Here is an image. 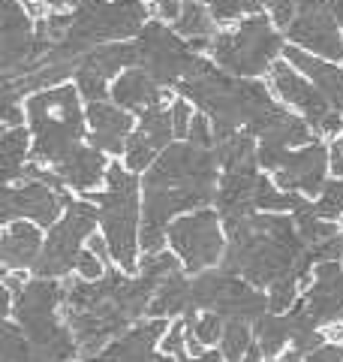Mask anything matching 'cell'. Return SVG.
I'll return each instance as SVG.
<instances>
[{"instance_id": "33", "label": "cell", "mask_w": 343, "mask_h": 362, "mask_svg": "<svg viewBox=\"0 0 343 362\" xmlns=\"http://www.w3.org/2000/svg\"><path fill=\"white\" fill-rule=\"evenodd\" d=\"M253 341H256V335L247 320H226L223 338H220V354L226 356V362H244V354Z\"/></svg>"}, {"instance_id": "26", "label": "cell", "mask_w": 343, "mask_h": 362, "mask_svg": "<svg viewBox=\"0 0 343 362\" xmlns=\"http://www.w3.org/2000/svg\"><path fill=\"white\" fill-rule=\"evenodd\" d=\"M283 58L289 61L295 70H301L307 78H311V82L328 97L331 106L337 112H343V64L325 61V58H319V54L304 52L299 45H289V42H286Z\"/></svg>"}, {"instance_id": "27", "label": "cell", "mask_w": 343, "mask_h": 362, "mask_svg": "<svg viewBox=\"0 0 343 362\" xmlns=\"http://www.w3.org/2000/svg\"><path fill=\"white\" fill-rule=\"evenodd\" d=\"M42 235L33 223L28 221H13L6 223L4 239H0V263L6 272H18V269H33L42 254Z\"/></svg>"}, {"instance_id": "41", "label": "cell", "mask_w": 343, "mask_h": 362, "mask_svg": "<svg viewBox=\"0 0 343 362\" xmlns=\"http://www.w3.org/2000/svg\"><path fill=\"white\" fill-rule=\"evenodd\" d=\"M187 139L193 145H202V148H214V124H211V118L205 115V112L196 109V118H193V124H190Z\"/></svg>"}, {"instance_id": "10", "label": "cell", "mask_w": 343, "mask_h": 362, "mask_svg": "<svg viewBox=\"0 0 343 362\" xmlns=\"http://www.w3.org/2000/svg\"><path fill=\"white\" fill-rule=\"evenodd\" d=\"M265 78L274 90V97L289 109H295L299 115H304L319 139H337L343 133V112H337L331 106L323 90H319L301 70H295L286 58H280L274 64Z\"/></svg>"}, {"instance_id": "13", "label": "cell", "mask_w": 343, "mask_h": 362, "mask_svg": "<svg viewBox=\"0 0 343 362\" xmlns=\"http://www.w3.org/2000/svg\"><path fill=\"white\" fill-rule=\"evenodd\" d=\"M73 202L66 187H52L45 181H21V185H4V209L0 221H33L40 226H54L64 218L61 211Z\"/></svg>"}, {"instance_id": "37", "label": "cell", "mask_w": 343, "mask_h": 362, "mask_svg": "<svg viewBox=\"0 0 343 362\" xmlns=\"http://www.w3.org/2000/svg\"><path fill=\"white\" fill-rule=\"evenodd\" d=\"M313 211L319 214V218H325V221L343 218V175L328 181L325 190L319 194V199L313 202Z\"/></svg>"}, {"instance_id": "51", "label": "cell", "mask_w": 343, "mask_h": 362, "mask_svg": "<svg viewBox=\"0 0 343 362\" xmlns=\"http://www.w3.org/2000/svg\"><path fill=\"white\" fill-rule=\"evenodd\" d=\"M268 356L265 354H262V347H259V341H253V344H250V350H247V354H244V362H265Z\"/></svg>"}, {"instance_id": "47", "label": "cell", "mask_w": 343, "mask_h": 362, "mask_svg": "<svg viewBox=\"0 0 343 362\" xmlns=\"http://www.w3.org/2000/svg\"><path fill=\"white\" fill-rule=\"evenodd\" d=\"M148 4H151V13L163 21H175L184 9V0H148Z\"/></svg>"}, {"instance_id": "21", "label": "cell", "mask_w": 343, "mask_h": 362, "mask_svg": "<svg viewBox=\"0 0 343 362\" xmlns=\"http://www.w3.org/2000/svg\"><path fill=\"white\" fill-rule=\"evenodd\" d=\"M136 115L118 106L114 100H97L88 103V142L97 145L109 157H121L127 151V139L136 130Z\"/></svg>"}, {"instance_id": "23", "label": "cell", "mask_w": 343, "mask_h": 362, "mask_svg": "<svg viewBox=\"0 0 343 362\" xmlns=\"http://www.w3.org/2000/svg\"><path fill=\"white\" fill-rule=\"evenodd\" d=\"M319 326H337L343 323V266L340 259H325L313 269V284L307 287L304 299Z\"/></svg>"}, {"instance_id": "36", "label": "cell", "mask_w": 343, "mask_h": 362, "mask_svg": "<svg viewBox=\"0 0 343 362\" xmlns=\"http://www.w3.org/2000/svg\"><path fill=\"white\" fill-rule=\"evenodd\" d=\"M187 317V326L193 329V335L199 338V341L208 347V344H217L223 338V326H226V320L220 314H214V311H205V314H196V311H190V314H184Z\"/></svg>"}, {"instance_id": "30", "label": "cell", "mask_w": 343, "mask_h": 362, "mask_svg": "<svg viewBox=\"0 0 343 362\" xmlns=\"http://www.w3.org/2000/svg\"><path fill=\"white\" fill-rule=\"evenodd\" d=\"M30 145H33V136L28 124L4 127V139H0V151H4V185L21 181V173H25V166L30 160Z\"/></svg>"}, {"instance_id": "24", "label": "cell", "mask_w": 343, "mask_h": 362, "mask_svg": "<svg viewBox=\"0 0 343 362\" xmlns=\"http://www.w3.org/2000/svg\"><path fill=\"white\" fill-rule=\"evenodd\" d=\"M112 100L133 112V115H142L151 106L172 103V88H163L151 73H145L142 66L133 64L112 82Z\"/></svg>"}, {"instance_id": "1", "label": "cell", "mask_w": 343, "mask_h": 362, "mask_svg": "<svg viewBox=\"0 0 343 362\" xmlns=\"http://www.w3.org/2000/svg\"><path fill=\"white\" fill-rule=\"evenodd\" d=\"M220 163L214 148H202L190 139H175L142 178V251H163L169 242V223L181 211H196L214 206L220 185Z\"/></svg>"}, {"instance_id": "3", "label": "cell", "mask_w": 343, "mask_h": 362, "mask_svg": "<svg viewBox=\"0 0 343 362\" xmlns=\"http://www.w3.org/2000/svg\"><path fill=\"white\" fill-rule=\"evenodd\" d=\"M175 94L193 100V106L205 112L214 127L247 130L253 136L283 106L265 78H241L220 70L217 64H211L199 76L187 78V82H181Z\"/></svg>"}, {"instance_id": "19", "label": "cell", "mask_w": 343, "mask_h": 362, "mask_svg": "<svg viewBox=\"0 0 343 362\" xmlns=\"http://www.w3.org/2000/svg\"><path fill=\"white\" fill-rule=\"evenodd\" d=\"M169 332L166 317H148L136 323L121 338H114L94 356H85V362H175L172 354H157V344Z\"/></svg>"}, {"instance_id": "29", "label": "cell", "mask_w": 343, "mask_h": 362, "mask_svg": "<svg viewBox=\"0 0 343 362\" xmlns=\"http://www.w3.org/2000/svg\"><path fill=\"white\" fill-rule=\"evenodd\" d=\"M193 308V281L187 278V269H178L160 284L154 293L151 305H148V317H184Z\"/></svg>"}, {"instance_id": "16", "label": "cell", "mask_w": 343, "mask_h": 362, "mask_svg": "<svg viewBox=\"0 0 343 362\" xmlns=\"http://www.w3.org/2000/svg\"><path fill=\"white\" fill-rule=\"evenodd\" d=\"M4 78L25 76L40 52L37 16L21 0H4Z\"/></svg>"}, {"instance_id": "6", "label": "cell", "mask_w": 343, "mask_h": 362, "mask_svg": "<svg viewBox=\"0 0 343 362\" xmlns=\"http://www.w3.org/2000/svg\"><path fill=\"white\" fill-rule=\"evenodd\" d=\"M283 52H286L283 30L262 9L256 16L217 30V37L211 40L208 58L232 76L265 78L271 73V66L283 58Z\"/></svg>"}, {"instance_id": "14", "label": "cell", "mask_w": 343, "mask_h": 362, "mask_svg": "<svg viewBox=\"0 0 343 362\" xmlns=\"http://www.w3.org/2000/svg\"><path fill=\"white\" fill-rule=\"evenodd\" d=\"M136 64L133 40L121 42H102L90 49L76 70V88L85 97V103H97V100H112V82L118 78L127 66Z\"/></svg>"}, {"instance_id": "8", "label": "cell", "mask_w": 343, "mask_h": 362, "mask_svg": "<svg viewBox=\"0 0 343 362\" xmlns=\"http://www.w3.org/2000/svg\"><path fill=\"white\" fill-rule=\"evenodd\" d=\"M193 308L214 311L223 320H247L256 323L262 314L271 311L268 293L253 287L247 278L229 269H205L193 278Z\"/></svg>"}, {"instance_id": "15", "label": "cell", "mask_w": 343, "mask_h": 362, "mask_svg": "<svg viewBox=\"0 0 343 362\" xmlns=\"http://www.w3.org/2000/svg\"><path fill=\"white\" fill-rule=\"evenodd\" d=\"M319 139V136L313 133V127L307 124L304 115H299V112H289V106H280L274 115L268 118V124L256 133V160L259 166L265 169V173H277V169L283 166L286 154H289L292 148H301V145Z\"/></svg>"}, {"instance_id": "43", "label": "cell", "mask_w": 343, "mask_h": 362, "mask_svg": "<svg viewBox=\"0 0 343 362\" xmlns=\"http://www.w3.org/2000/svg\"><path fill=\"white\" fill-rule=\"evenodd\" d=\"M76 272H78V278H88V281H97V278H102L106 275V269H102V259L90 251H82L78 254V259H76Z\"/></svg>"}, {"instance_id": "46", "label": "cell", "mask_w": 343, "mask_h": 362, "mask_svg": "<svg viewBox=\"0 0 343 362\" xmlns=\"http://www.w3.org/2000/svg\"><path fill=\"white\" fill-rule=\"evenodd\" d=\"M28 4V9L33 16H45V13H64V9H73L78 0H21Z\"/></svg>"}, {"instance_id": "17", "label": "cell", "mask_w": 343, "mask_h": 362, "mask_svg": "<svg viewBox=\"0 0 343 362\" xmlns=\"http://www.w3.org/2000/svg\"><path fill=\"white\" fill-rule=\"evenodd\" d=\"M328 173H331V148L325 145V139H313L286 154L283 166L274 173V181L283 190H295V194L313 199L325 190Z\"/></svg>"}, {"instance_id": "52", "label": "cell", "mask_w": 343, "mask_h": 362, "mask_svg": "<svg viewBox=\"0 0 343 362\" xmlns=\"http://www.w3.org/2000/svg\"><path fill=\"white\" fill-rule=\"evenodd\" d=\"M331 9H335V16H337L340 28H343V0H331Z\"/></svg>"}, {"instance_id": "40", "label": "cell", "mask_w": 343, "mask_h": 362, "mask_svg": "<svg viewBox=\"0 0 343 362\" xmlns=\"http://www.w3.org/2000/svg\"><path fill=\"white\" fill-rule=\"evenodd\" d=\"M307 254H311L313 266L316 263H325V259H340L343 257V230H337L335 235H328L325 242L307 245Z\"/></svg>"}, {"instance_id": "42", "label": "cell", "mask_w": 343, "mask_h": 362, "mask_svg": "<svg viewBox=\"0 0 343 362\" xmlns=\"http://www.w3.org/2000/svg\"><path fill=\"white\" fill-rule=\"evenodd\" d=\"M160 347H163V354L184 356V350H187V317H184V320H178L175 326H169V332L163 335Z\"/></svg>"}, {"instance_id": "5", "label": "cell", "mask_w": 343, "mask_h": 362, "mask_svg": "<svg viewBox=\"0 0 343 362\" xmlns=\"http://www.w3.org/2000/svg\"><path fill=\"white\" fill-rule=\"evenodd\" d=\"M139 190H142L139 173L127 169L124 160H112L106 173V187L100 194H88V199L100 211V226L112 247L114 266H121L124 272L139 269V247H142Z\"/></svg>"}, {"instance_id": "53", "label": "cell", "mask_w": 343, "mask_h": 362, "mask_svg": "<svg viewBox=\"0 0 343 362\" xmlns=\"http://www.w3.org/2000/svg\"><path fill=\"white\" fill-rule=\"evenodd\" d=\"M335 338H337V341H343V326H340V329H335Z\"/></svg>"}, {"instance_id": "7", "label": "cell", "mask_w": 343, "mask_h": 362, "mask_svg": "<svg viewBox=\"0 0 343 362\" xmlns=\"http://www.w3.org/2000/svg\"><path fill=\"white\" fill-rule=\"evenodd\" d=\"M133 49H136V66H142L145 73H151L160 85L172 90L214 64L208 54L193 49L190 40H184L172 28V21H163L157 16L148 18V25L136 33Z\"/></svg>"}, {"instance_id": "54", "label": "cell", "mask_w": 343, "mask_h": 362, "mask_svg": "<svg viewBox=\"0 0 343 362\" xmlns=\"http://www.w3.org/2000/svg\"><path fill=\"white\" fill-rule=\"evenodd\" d=\"M205 4H208V0H205Z\"/></svg>"}, {"instance_id": "39", "label": "cell", "mask_w": 343, "mask_h": 362, "mask_svg": "<svg viewBox=\"0 0 343 362\" xmlns=\"http://www.w3.org/2000/svg\"><path fill=\"white\" fill-rule=\"evenodd\" d=\"M193 118H196V106H193V100H187L184 94L172 97V124H175V136H178V139H187Z\"/></svg>"}, {"instance_id": "25", "label": "cell", "mask_w": 343, "mask_h": 362, "mask_svg": "<svg viewBox=\"0 0 343 362\" xmlns=\"http://www.w3.org/2000/svg\"><path fill=\"white\" fill-rule=\"evenodd\" d=\"M109 154L100 151L97 145L85 142L82 148H78L76 154H70L64 163L52 166L57 175H61L64 187L66 190H78V194H90L97 185H106V173H109Z\"/></svg>"}, {"instance_id": "55", "label": "cell", "mask_w": 343, "mask_h": 362, "mask_svg": "<svg viewBox=\"0 0 343 362\" xmlns=\"http://www.w3.org/2000/svg\"><path fill=\"white\" fill-rule=\"evenodd\" d=\"M280 362H283V359H280Z\"/></svg>"}, {"instance_id": "38", "label": "cell", "mask_w": 343, "mask_h": 362, "mask_svg": "<svg viewBox=\"0 0 343 362\" xmlns=\"http://www.w3.org/2000/svg\"><path fill=\"white\" fill-rule=\"evenodd\" d=\"M299 287H301V281H295V278H283V281H277V284H271L268 287V302H271V311H277V314H283V311H289V305H295L299 299Z\"/></svg>"}, {"instance_id": "20", "label": "cell", "mask_w": 343, "mask_h": 362, "mask_svg": "<svg viewBox=\"0 0 343 362\" xmlns=\"http://www.w3.org/2000/svg\"><path fill=\"white\" fill-rule=\"evenodd\" d=\"M259 178H262V166L256 157H247V160H238L223 169L214 197V209L220 211L223 221H238L247 218V214H256Z\"/></svg>"}, {"instance_id": "32", "label": "cell", "mask_w": 343, "mask_h": 362, "mask_svg": "<svg viewBox=\"0 0 343 362\" xmlns=\"http://www.w3.org/2000/svg\"><path fill=\"white\" fill-rule=\"evenodd\" d=\"M253 335H256V341L262 347V354H265L268 359L271 356H277L283 344L289 341V329H286V317L277 314V311H268V314H262L259 320L253 323Z\"/></svg>"}, {"instance_id": "48", "label": "cell", "mask_w": 343, "mask_h": 362, "mask_svg": "<svg viewBox=\"0 0 343 362\" xmlns=\"http://www.w3.org/2000/svg\"><path fill=\"white\" fill-rule=\"evenodd\" d=\"M88 247L102 259V263H114V259H112V247H109V242H106V235H90V239H88Z\"/></svg>"}, {"instance_id": "44", "label": "cell", "mask_w": 343, "mask_h": 362, "mask_svg": "<svg viewBox=\"0 0 343 362\" xmlns=\"http://www.w3.org/2000/svg\"><path fill=\"white\" fill-rule=\"evenodd\" d=\"M295 4H299V0H262V9H265V13L271 16L274 25H277V28L283 30L286 25H289Z\"/></svg>"}, {"instance_id": "50", "label": "cell", "mask_w": 343, "mask_h": 362, "mask_svg": "<svg viewBox=\"0 0 343 362\" xmlns=\"http://www.w3.org/2000/svg\"><path fill=\"white\" fill-rule=\"evenodd\" d=\"M181 362H226L223 354H214V350H205L199 356H181Z\"/></svg>"}, {"instance_id": "31", "label": "cell", "mask_w": 343, "mask_h": 362, "mask_svg": "<svg viewBox=\"0 0 343 362\" xmlns=\"http://www.w3.org/2000/svg\"><path fill=\"white\" fill-rule=\"evenodd\" d=\"M283 317H286V329H289V344H292V350H299L301 356H307L319 344H325V335L319 332V320L307 311L304 302H295Z\"/></svg>"}, {"instance_id": "35", "label": "cell", "mask_w": 343, "mask_h": 362, "mask_svg": "<svg viewBox=\"0 0 343 362\" xmlns=\"http://www.w3.org/2000/svg\"><path fill=\"white\" fill-rule=\"evenodd\" d=\"M208 6H211V16L217 18L220 28L262 13V0H208Z\"/></svg>"}, {"instance_id": "45", "label": "cell", "mask_w": 343, "mask_h": 362, "mask_svg": "<svg viewBox=\"0 0 343 362\" xmlns=\"http://www.w3.org/2000/svg\"><path fill=\"white\" fill-rule=\"evenodd\" d=\"M304 362H343V341H325L304 356Z\"/></svg>"}, {"instance_id": "18", "label": "cell", "mask_w": 343, "mask_h": 362, "mask_svg": "<svg viewBox=\"0 0 343 362\" xmlns=\"http://www.w3.org/2000/svg\"><path fill=\"white\" fill-rule=\"evenodd\" d=\"M175 139L178 136H175V124H172V103L145 109L139 115L136 130L127 139L124 163H127V169H133V173H145Z\"/></svg>"}, {"instance_id": "4", "label": "cell", "mask_w": 343, "mask_h": 362, "mask_svg": "<svg viewBox=\"0 0 343 362\" xmlns=\"http://www.w3.org/2000/svg\"><path fill=\"white\" fill-rule=\"evenodd\" d=\"M28 127L33 136L30 160L57 166L88 142V103L76 82L37 90L25 100Z\"/></svg>"}, {"instance_id": "28", "label": "cell", "mask_w": 343, "mask_h": 362, "mask_svg": "<svg viewBox=\"0 0 343 362\" xmlns=\"http://www.w3.org/2000/svg\"><path fill=\"white\" fill-rule=\"evenodd\" d=\"M172 28H175L181 37L190 40V45L202 54H208L211 49V40L217 37V18L211 16V6L205 4V0H184V9H181V16L172 21Z\"/></svg>"}, {"instance_id": "12", "label": "cell", "mask_w": 343, "mask_h": 362, "mask_svg": "<svg viewBox=\"0 0 343 362\" xmlns=\"http://www.w3.org/2000/svg\"><path fill=\"white\" fill-rule=\"evenodd\" d=\"M283 37L289 45L343 64V28L331 9V0H299L289 25L283 28Z\"/></svg>"}, {"instance_id": "22", "label": "cell", "mask_w": 343, "mask_h": 362, "mask_svg": "<svg viewBox=\"0 0 343 362\" xmlns=\"http://www.w3.org/2000/svg\"><path fill=\"white\" fill-rule=\"evenodd\" d=\"M64 299H66V284H61L57 278H33L16 296L9 317H16L21 329L30 332L37 326L57 320V311L64 308Z\"/></svg>"}, {"instance_id": "9", "label": "cell", "mask_w": 343, "mask_h": 362, "mask_svg": "<svg viewBox=\"0 0 343 362\" xmlns=\"http://www.w3.org/2000/svg\"><path fill=\"white\" fill-rule=\"evenodd\" d=\"M100 223V211L90 199H73L66 206L64 218L49 226V239L42 245V254L37 259V278H66L76 269L78 254L85 251V242L90 239L94 226Z\"/></svg>"}, {"instance_id": "34", "label": "cell", "mask_w": 343, "mask_h": 362, "mask_svg": "<svg viewBox=\"0 0 343 362\" xmlns=\"http://www.w3.org/2000/svg\"><path fill=\"white\" fill-rule=\"evenodd\" d=\"M0 362H33V347L16 317L4 320V344H0Z\"/></svg>"}, {"instance_id": "11", "label": "cell", "mask_w": 343, "mask_h": 362, "mask_svg": "<svg viewBox=\"0 0 343 362\" xmlns=\"http://www.w3.org/2000/svg\"><path fill=\"white\" fill-rule=\"evenodd\" d=\"M223 226L226 223L217 209H196L190 214H178L169 223V245L181 257L187 272L199 275V272L223 263V254H226Z\"/></svg>"}, {"instance_id": "2", "label": "cell", "mask_w": 343, "mask_h": 362, "mask_svg": "<svg viewBox=\"0 0 343 362\" xmlns=\"http://www.w3.org/2000/svg\"><path fill=\"white\" fill-rule=\"evenodd\" d=\"M226 223V254L223 269L247 278L253 287L265 290L283 278H299V263L307 254L295 214L256 211Z\"/></svg>"}, {"instance_id": "49", "label": "cell", "mask_w": 343, "mask_h": 362, "mask_svg": "<svg viewBox=\"0 0 343 362\" xmlns=\"http://www.w3.org/2000/svg\"><path fill=\"white\" fill-rule=\"evenodd\" d=\"M328 148H331V173L337 178V175H343V133L328 145Z\"/></svg>"}]
</instances>
